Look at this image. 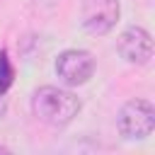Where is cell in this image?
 Wrapping results in <instances>:
<instances>
[{
  "label": "cell",
  "instance_id": "6da1fadb",
  "mask_svg": "<svg viewBox=\"0 0 155 155\" xmlns=\"http://www.w3.org/2000/svg\"><path fill=\"white\" fill-rule=\"evenodd\" d=\"M31 111L39 121L53 126V128H61V126H68L78 111H80V99L70 92V90H63V87H53V85H46V87H39L31 97Z\"/></svg>",
  "mask_w": 155,
  "mask_h": 155
},
{
  "label": "cell",
  "instance_id": "7a4b0ae2",
  "mask_svg": "<svg viewBox=\"0 0 155 155\" xmlns=\"http://www.w3.org/2000/svg\"><path fill=\"white\" fill-rule=\"evenodd\" d=\"M119 133L128 140H143L155 128V109L148 99H128L116 116Z\"/></svg>",
  "mask_w": 155,
  "mask_h": 155
},
{
  "label": "cell",
  "instance_id": "3957f363",
  "mask_svg": "<svg viewBox=\"0 0 155 155\" xmlns=\"http://www.w3.org/2000/svg\"><path fill=\"white\" fill-rule=\"evenodd\" d=\"M92 73H94V58L85 48H68L56 58V75L68 87L85 85L92 78Z\"/></svg>",
  "mask_w": 155,
  "mask_h": 155
},
{
  "label": "cell",
  "instance_id": "277c9868",
  "mask_svg": "<svg viewBox=\"0 0 155 155\" xmlns=\"http://www.w3.org/2000/svg\"><path fill=\"white\" fill-rule=\"evenodd\" d=\"M121 15L119 0H85L82 2V27L85 31L102 36L109 29H114L116 19Z\"/></svg>",
  "mask_w": 155,
  "mask_h": 155
},
{
  "label": "cell",
  "instance_id": "5b68a950",
  "mask_svg": "<svg viewBox=\"0 0 155 155\" xmlns=\"http://www.w3.org/2000/svg\"><path fill=\"white\" fill-rule=\"evenodd\" d=\"M119 53L131 65H145L153 58V39L143 27H128L119 36Z\"/></svg>",
  "mask_w": 155,
  "mask_h": 155
},
{
  "label": "cell",
  "instance_id": "8992f818",
  "mask_svg": "<svg viewBox=\"0 0 155 155\" xmlns=\"http://www.w3.org/2000/svg\"><path fill=\"white\" fill-rule=\"evenodd\" d=\"M12 80H15V68H12V61H10L7 51L2 48L0 51V94H5L10 90Z\"/></svg>",
  "mask_w": 155,
  "mask_h": 155
},
{
  "label": "cell",
  "instance_id": "52a82bcc",
  "mask_svg": "<svg viewBox=\"0 0 155 155\" xmlns=\"http://www.w3.org/2000/svg\"><path fill=\"white\" fill-rule=\"evenodd\" d=\"M5 94H0V119L5 116V109H7V104H5V99H2Z\"/></svg>",
  "mask_w": 155,
  "mask_h": 155
}]
</instances>
